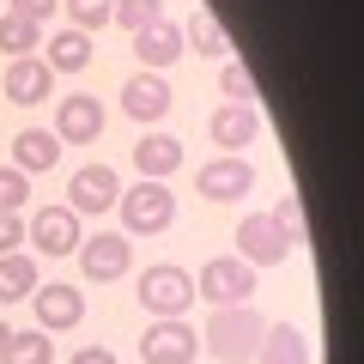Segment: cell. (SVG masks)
Returning <instances> with one entry per match:
<instances>
[{"label":"cell","mask_w":364,"mask_h":364,"mask_svg":"<svg viewBox=\"0 0 364 364\" xmlns=\"http://www.w3.org/2000/svg\"><path fill=\"white\" fill-rule=\"evenodd\" d=\"M261 310H249V304H231V310H213V322H207V346H213V358L219 364H249L255 358V346H261Z\"/></svg>","instance_id":"obj_1"},{"label":"cell","mask_w":364,"mask_h":364,"mask_svg":"<svg viewBox=\"0 0 364 364\" xmlns=\"http://www.w3.org/2000/svg\"><path fill=\"white\" fill-rule=\"evenodd\" d=\"M122 200V237H152V231H170L176 219V195H170L164 182H134Z\"/></svg>","instance_id":"obj_2"},{"label":"cell","mask_w":364,"mask_h":364,"mask_svg":"<svg viewBox=\"0 0 364 364\" xmlns=\"http://www.w3.org/2000/svg\"><path fill=\"white\" fill-rule=\"evenodd\" d=\"M249 291H255V267L237 261V255H213L207 267H200V279H195V298H207L213 310L249 304Z\"/></svg>","instance_id":"obj_3"},{"label":"cell","mask_w":364,"mask_h":364,"mask_svg":"<svg viewBox=\"0 0 364 364\" xmlns=\"http://www.w3.org/2000/svg\"><path fill=\"white\" fill-rule=\"evenodd\" d=\"M140 304L146 310L158 316V322H164V316H188V304H195V279H188V273L182 267H146L140 273Z\"/></svg>","instance_id":"obj_4"},{"label":"cell","mask_w":364,"mask_h":364,"mask_svg":"<svg viewBox=\"0 0 364 364\" xmlns=\"http://www.w3.org/2000/svg\"><path fill=\"white\" fill-rule=\"evenodd\" d=\"M116 195H122L116 164H85V170H73V182H67V200H61V207H73L79 219H97V213L116 207Z\"/></svg>","instance_id":"obj_5"},{"label":"cell","mask_w":364,"mask_h":364,"mask_svg":"<svg viewBox=\"0 0 364 364\" xmlns=\"http://www.w3.org/2000/svg\"><path fill=\"white\" fill-rule=\"evenodd\" d=\"M195 352H200V334L182 316H164V322H152L140 334V358L146 364H195Z\"/></svg>","instance_id":"obj_6"},{"label":"cell","mask_w":364,"mask_h":364,"mask_svg":"<svg viewBox=\"0 0 364 364\" xmlns=\"http://www.w3.org/2000/svg\"><path fill=\"white\" fill-rule=\"evenodd\" d=\"M286 255H291V243H286V231H279L267 213L237 219V261H249V267H279Z\"/></svg>","instance_id":"obj_7"},{"label":"cell","mask_w":364,"mask_h":364,"mask_svg":"<svg viewBox=\"0 0 364 364\" xmlns=\"http://www.w3.org/2000/svg\"><path fill=\"white\" fill-rule=\"evenodd\" d=\"M25 225H31L37 255H73V249L85 243V231H79V213H73V207H37Z\"/></svg>","instance_id":"obj_8"},{"label":"cell","mask_w":364,"mask_h":364,"mask_svg":"<svg viewBox=\"0 0 364 364\" xmlns=\"http://www.w3.org/2000/svg\"><path fill=\"white\" fill-rule=\"evenodd\" d=\"M195 188H200L207 200H219V207H225V200H243L249 188H255V164L237 158V152H231V158H213L207 170H195Z\"/></svg>","instance_id":"obj_9"},{"label":"cell","mask_w":364,"mask_h":364,"mask_svg":"<svg viewBox=\"0 0 364 364\" xmlns=\"http://www.w3.org/2000/svg\"><path fill=\"white\" fill-rule=\"evenodd\" d=\"M104 134V104L91 97V91H73L55 104V140H73V146H91Z\"/></svg>","instance_id":"obj_10"},{"label":"cell","mask_w":364,"mask_h":364,"mask_svg":"<svg viewBox=\"0 0 364 364\" xmlns=\"http://www.w3.org/2000/svg\"><path fill=\"white\" fill-rule=\"evenodd\" d=\"M79 267H85V279H122V267H134L128 237H122V231L85 237V243H79Z\"/></svg>","instance_id":"obj_11"},{"label":"cell","mask_w":364,"mask_h":364,"mask_svg":"<svg viewBox=\"0 0 364 364\" xmlns=\"http://www.w3.org/2000/svg\"><path fill=\"white\" fill-rule=\"evenodd\" d=\"M122 109H128V122H164L170 116V79L164 73H134L122 85Z\"/></svg>","instance_id":"obj_12"},{"label":"cell","mask_w":364,"mask_h":364,"mask_svg":"<svg viewBox=\"0 0 364 364\" xmlns=\"http://www.w3.org/2000/svg\"><path fill=\"white\" fill-rule=\"evenodd\" d=\"M31 310H37L43 334H61V328H73L85 316V298H79V286H37L31 291Z\"/></svg>","instance_id":"obj_13"},{"label":"cell","mask_w":364,"mask_h":364,"mask_svg":"<svg viewBox=\"0 0 364 364\" xmlns=\"http://www.w3.org/2000/svg\"><path fill=\"white\" fill-rule=\"evenodd\" d=\"M49 91H55V73H49V61H43V55H18V61L6 67V97H13L18 109L43 104Z\"/></svg>","instance_id":"obj_14"},{"label":"cell","mask_w":364,"mask_h":364,"mask_svg":"<svg viewBox=\"0 0 364 364\" xmlns=\"http://www.w3.org/2000/svg\"><path fill=\"white\" fill-rule=\"evenodd\" d=\"M249 364H310V340H304L298 322H273V328H261V346Z\"/></svg>","instance_id":"obj_15"},{"label":"cell","mask_w":364,"mask_h":364,"mask_svg":"<svg viewBox=\"0 0 364 364\" xmlns=\"http://www.w3.org/2000/svg\"><path fill=\"white\" fill-rule=\"evenodd\" d=\"M134 55H140L146 73H170V67H176V55H182V31L158 18V25L134 31Z\"/></svg>","instance_id":"obj_16"},{"label":"cell","mask_w":364,"mask_h":364,"mask_svg":"<svg viewBox=\"0 0 364 364\" xmlns=\"http://www.w3.org/2000/svg\"><path fill=\"white\" fill-rule=\"evenodd\" d=\"M207 128H213V140H219L225 152H243V146H249V140L261 134V116H255L249 104H219V109H213V122H207Z\"/></svg>","instance_id":"obj_17"},{"label":"cell","mask_w":364,"mask_h":364,"mask_svg":"<svg viewBox=\"0 0 364 364\" xmlns=\"http://www.w3.org/2000/svg\"><path fill=\"white\" fill-rule=\"evenodd\" d=\"M55 158H61V140L49 128H18L13 134V170L37 176V170H55Z\"/></svg>","instance_id":"obj_18"},{"label":"cell","mask_w":364,"mask_h":364,"mask_svg":"<svg viewBox=\"0 0 364 364\" xmlns=\"http://www.w3.org/2000/svg\"><path fill=\"white\" fill-rule=\"evenodd\" d=\"M176 164H182V140H176V134H140V146H134V170H146V182H164Z\"/></svg>","instance_id":"obj_19"},{"label":"cell","mask_w":364,"mask_h":364,"mask_svg":"<svg viewBox=\"0 0 364 364\" xmlns=\"http://www.w3.org/2000/svg\"><path fill=\"white\" fill-rule=\"evenodd\" d=\"M43 61H49V73H79V67H91V37H85V31H73V25L55 31Z\"/></svg>","instance_id":"obj_20"},{"label":"cell","mask_w":364,"mask_h":364,"mask_svg":"<svg viewBox=\"0 0 364 364\" xmlns=\"http://www.w3.org/2000/svg\"><path fill=\"white\" fill-rule=\"evenodd\" d=\"M37 286H43V279H37V261H25V255H0V304H25Z\"/></svg>","instance_id":"obj_21"},{"label":"cell","mask_w":364,"mask_h":364,"mask_svg":"<svg viewBox=\"0 0 364 364\" xmlns=\"http://www.w3.org/2000/svg\"><path fill=\"white\" fill-rule=\"evenodd\" d=\"M0 364H55V340L43 334V328H25V334H13V340H6Z\"/></svg>","instance_id":"obj_22"},{"label":"cell","mask_w":364,"mask_h":364,"mask_svg":"<svg viewBox=\"0 0 364 364\" xmlns=\"http://www.w3.org/2000/svg\"><path fill=\"white\" fill-rule=\"evenodd\" d=\"M182 43H188V49H200L207 61H219V55L231 49V37H225V25H219V18H207V13H195V18H188V31H182Z\"/></svg>","instance_id":"obj_23"},{"label":"cell","mask_w":364,"mask_h":364,"mask_svg":"<svg viewBox=\"0 0 364 364\" xmlns=\"http://www.w3.org/2000/svg\"><path fill=\"white\" fill-rule=\"evenodd\" d=\"M37 43H43V25H31V18H0V55H37Z\"/></svg>","instance_id":"obj_24"},{"label":"cell","mask_w":364,"mask_h":364,"mask_svg":"<svg viewBox=\"0 0 364 364\" xmlns=\"http://www.w3.org/2000/svg\"><path fill=\"white\" fill-rule=\"evenodd\" d=\"M109 18H116L122 31H146V25H158V18H164V6H158V0H116V6H109Z\"/></svg>","instance_id":"obj_25"},{"label":"cell","mask_w":364,"mask_h":364,"mask_svg":"<svg viewBox=\"0 0 364 364\" xmlns=\"http://www.w3.org/2000/svg\"><path fill=\"white\" fill-rule=\"evenodd\" d=\"M219 91L231 97V104H249V109H255V73H249L243 61H225V67H219Z\"/></svg>","instance_id":"obj_26"},{"label":"cell","mask_w":364,"mask_h":364,"mask_svg":"<svg viewBox=\"0 0 364 364\" xmlns=\"http://www.w3.org/2000/svg\"><path fill=\"white\" fill-rule=\"evenodd\" d=\"M267 219L279 225V231H286V243H291V249H304V207H298V195H279Z\"/></svg>","instance_id":"obj_27"},{"label":"cell","mask_w":364,"mask_h":364,"mask_svg":"<svg viewBox=\"0 0 364 364\" xmlns=\"http://www.w3.org/2000/svg\"><path fill=\"white\" fill-rule=\"evenodd\" d=\"M109 6H116V0H67V25L91 37L97 25H109Z\"/></svg>","instance_id":"obj_28"},{"label":"cell","mask_w":364,"mask_h":364,"mask_svg":"<svg viewBox=\"0 0 364 364\" xmlns=\"http://www.w3.org/2000/svg\"><path fill=\"white\" fill-rule=\"evenodd\" d=\"M25 200H31V176L25 170H0V213H25Z\"/></svg>","instance_id":"obj_29"},{"label":"cell","mask_w":364,"mask_h":364,"mask_svg":"<svg viewBox=\"0 0 364 364\" xmlns=\"http://www.w3.org/2000/svg\"><path fill=\"white\" fill-rule=\"evenodd\" d=\"M18 243H25V219L18 213H0V255H13Z\"/></svg>","instance_id":"obj_30"},{"label":"cell","mask_w":364,"mask_h":364,"mask_svg":"<svg viewBox=\"0 0 364 364\" xmlns=\"http://www.w3.org/2000/svg\"><path fill=\"white\" fill-rule=\"evenodd\" d=\"M55 6H61V0H13V18H31V25H43V18H55Z\"/></svg>","instance_id":"obj_31"},{"label":"cell","mask_w":364,"mask_h":364,"mask_svg":"<svg viewBox=\"0 0 364 364\" xmlns=\"http://www.w3.org/2000/svg\"><path fill=\"white\" fill-rule=\"evenodd\" d=\"M67 364H116V352H109V346H85V352H73Z\"/></svg>","instance_id":"obj_32"},{"label":"cell","mask_w":364,"mask_h":364,"mask_svg":"<svg viewBox=\"0 0 364 364\" xmlns=\"http://www.w3.org/2000/svg\"><path fill=\"white\" fill-rule=\"evenodd\" d=\"M6 340H13V328H6V322H0V352H6Z\"/></svg>","instance_id":"obj_33"}]
</instances>
